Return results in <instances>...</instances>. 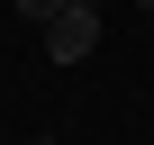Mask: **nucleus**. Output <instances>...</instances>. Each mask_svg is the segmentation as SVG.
<instances>
[{
    "label": "nucleus",
    "instance_id": "obj_1",
    "mask_svg": "<svg viewBox=\"0 0 154 145\" xmlns=\"http://www.w3.org/2000/svg\"><path fill=\"white\" fill-rule=\"evenodd\" d=\"M91 54H100V0H72L45 27V63H91Z\"/></svg>",
    "mask_w": 154,
    "mask_h": 145
},
{
    "label": "nucleus",
    "instance_id": "obj_2",
    "mask_svg": "<svg viewBox=\"0 0 154 145\" xmlns=\"http://www.w3.org/2000/svg\"><path fill=\"white\" fill-rule=\"evenodd\" d=\"M9 9H18V18H27V27H54V18H63V9H72V0H9Z\"/></svg>",
    "mask_w": 154,
    "mask_h": 145
}]
</instances>
